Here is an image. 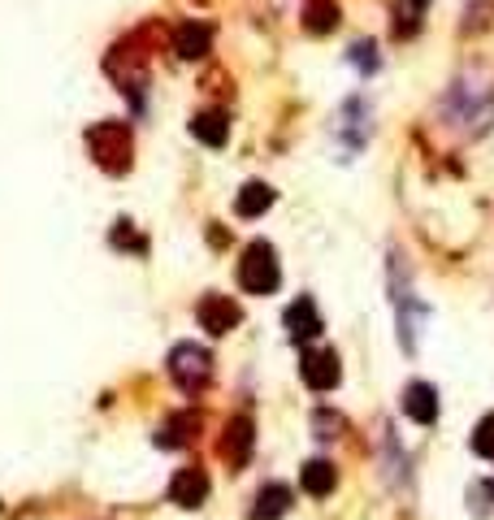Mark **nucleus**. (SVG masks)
<instances>
[{
  "mask_svg": "<svg viewBox=\"0 0 494 520\" xmlns=\"http://www.w3.org/2000/svg\"><path fill=\"white\" fill-rule=\"evenodd\" d=\"M278 282H282L278 252L269 243H252L239 260V286L247 295H269V291H278Z\"/></svg>",
  "mask_w": 494,
  "mask_h": 520,
  "instance_id": "f257e3e1",
  "label": "nucleus"
},
{
  "mask_svg": "<svg viewBox=\"0 0 494 520\" xmlns=\"http://www.w3.org/2000/svg\"><path fill=\"white\" fill-rule=\"evenodd\" d=\"M87 148L109 174H122L130 165V130L122 122H100L87 130Z\"/></svg>",
  "mask_w": 494,
  "mask_h": 520,
  "instance_id": "f03ea898",
  "label": "nucleus"
},
{
  "mask_svg": "<svg viewBox=\"0 0 494 520\" xmlns=\"http://www.w3.org/2000/svg\"><path fill=\"white\" fill-rule=\"evenodd\" d=\"M169 373H174V382L182 390H200L208 377H213V356L195 343H178L169 351Z\"/></svg>",
  "mask_w": 494,
  "mask_h": 520,
  "instance_id": "7ed1b4c3",
  "label": "nucleus"
},
{
  "mask_svg": "<svg viewBox=\"0 0 494 520\" xmlns=\"http://www.w3.org/2000/svg\"><path fill=\"white\" fill-rule=\"evenodd\" d=\"M243 321V312H239V304H234L230 295H204L200 299V325L213 338H221V334H230L234 325Z\"/></svg>",
  "mask_w": 494,
  "mask_h": 520,
  "instance_id": "20e7f679",
  "label": "nucleus"
},
{
  "mask_svg": "<svg viewBox=\"0 0 494 520\" xmlns=\"http://www.w3.org/2000/svg\"><path fill=\"white\" fill-rule=\"evenodd\" d=\"M299 373H304V382H308L312 390H334L338 377H343V369H338V356H334L330 347L308 351V356L299 360Z\"/></svg>",
  "mask_w": 494,
  "mask_h": 520,
  "instance_id": "39448f33",
  "label": "nucleus"
},
{
  "mask_svg": "<svg viewBox=\"0 0 494 520\" xmlns=\"http://www.w3.org/2000/svg\"><path fill=\"white\" fill-rule=\"evenodd\" d=\"M403 416L416 425H434L438 421V390L429 382H412L408 390H403Z\"/></svg>",
  "mask_w": 494,
  "mask_h": 520,
  "instance_id": "423d86ee",
  "label": "nucleus"
},
{
  "mask_svg": "<svg viewBox=\"0 0 494 520\" xmlns=\"http://www.w3.org/2000/svg\"><path fill=\"white\" fill-rule=\"evenodd\" d=\"M252 442H256L252 421H247V416H234V421L226 425V438H221V455L230 460V468H243V464H247V455H252Z\"/></svg>",
  "mask_w": 494,
  "mask_h": 520,
  "instance_id": "0eeeda50",
  "label": "nucleus"
},
{
  "mask_svg": "<svg viewBox=\"0 0 494 520\" xmlns=\"http://www.w3.org/2000/svg\"><path fill=\"white\" fill-rule=\"evenodd\" d=\"M169 499H174L178 507H200L208 499V477L200 473V468H182V473L169 481Z\"/></svg>",
  "mask_w": 494,
  "mask_h": 520,
  "instance_id": "6e6552de",
  "label": "nucleus"
},
{
  "mask_svg": "<svg viewBox=\"0 0 494 520\" xmlns=\"http://www.w3.org/2000/svg\"><path fill=\"white\" fill-rule=\"evenodd\" d=\"M286 330H291L295 343H308V338H317V334H321L317 304H312V299H295V304L286 308Z\"/></svg>",
  "mask_w": 494,
  "mask_h": 520,
  "instance_id": "1a4fd4ad",
  "label": "nucleus"
},
{
  "mask_svg": "<svg viewBox=\"0 0 494 520\" xmlns=\"http://www.w3.org/2000/svg\"><path fill=\"white\" fill-rule=\"evenodd\" d=\"M174 48H178V57H208V48H213V31H208L204 22H182L178 26V35H174Z\"/></svg>",
  "mask_w": 494,
  "mask_h": 520,
  "instance_id": "9d476101",
  "label": "nucleus"
},
{
  "mask_svg": "<svg viewBox=\"0 0 494 520\" xmlns=\"http://www.w3.org/2000/svg\"><path fill=\"white\" fill-rule=\"evenodd\" d=\"M291 512V490L282 486V481H269V486H260L256 494V507H252V520H278Z\"/></svg>",
  "mask_w": 494,
  "mask_h": 520,
  "instance_id": "9b49d317",
  "label": "nucleus"
},
{
  "mask_svg": "<svg viewBox=\"0 0 494 520\" xmlns=\"http://www.w3.org/2000/svg\"><path fill=\"white\" fill-rule=\"evenodd\" d=\"M334 481H338V473H334V464H325V460H312L299 468V486H304L312 499H325V494L334 490Z\"/></svg>",
  "mask_w": 494,
  "mask_h": 520,
  "instance_id": "f8f14e48",
  "label": "nucleus"
},
{
  "mask_svg": "<svg viewBox=\"0 0 494 520\" xmlns=\"http://www.w3.org/2000/svg\"><path fill=\"white\" fill-rule=\"evenodd\" d=\"M191 135L200 143H208V148H221V143L230 139V122L221 113H195L191 117Z\"/></svg>",
  "mask_w": 494,
  "mask_h": 520,
  "instance_id": "ddd939ff",
  "label": "nucleus"
},
{
  "mask_svg": "<svg viewBox=\"0 0 494 520\" xmlns=\"http://www.w3.org/2000/svg\"><path fill=\"white\" fill-rule=\"evenodd\" d=\"M269 204H273L269 182H247V187L239 191V200H234V213H239V217H260Z\"/></svg>",
  "mask_w": 494,
  "mask_h": 520,
  "instance_id": "4468645a",
  "label": "nucleus"
},
{
  "mask_svg": "<svg viewBox=\"0 0 494 520\" xmlns=\"http://www.w3.org/2000/svg\"><path fill=\"white\" fill-rule=\"evenodd\" d=\"M195 429H200V416H191V412L169 416V421L161 425V434H156V447H182Z\"/></svg>",
  "mask_w": 494,
  "mask_h": 520,
  "instance_id": "2eb2a0df",
  "label": "nucleus"
},
{
  "mask_svg": "<svg viewBox=\"0 0 494 520\" xmlns=\"http://www.w3.org/2000/svg\"><path fill=\"white\" fill-rule=\"evenodd\" d=\"M338 22V5L334 0H308V31H330V26Z\"/></svg>",
  "mask_w": 494,
  "mask_h": 520,
  "instance_id": "dca6fc26",
  "label": "nucleus"
},
{
  "mask_svg": "<svg viewBox=\"0 0 494 520\" xmlns=\"http://www.w3.org/2000/svg\"><path fill=\"white\" fill-rule=\"evenodd\" d=\"M473 451L481 455V460H494V412L477 421V429H473Z\"/></svg>",
  "mask_w": 494,
  "mask_h": 520,
  "instance_id": "f3484780",
  "label": "nucleus"
},
{
  "mask_svg": "<svg viewBox=\"0 0 494 520\" xmlns=\"http://www.w3.org/2000/svg\"><path fill=\"white\" fill-rule=\"evenodd\" d=\"M351 61H356V70H360V74H369V70H377L373 44H356V48H351Z\"/></svg>",
  "mask_w": 494,
  "mask_h": 520,
  "instance_id": "a211bd4d",
  "label": "nucleus"
},
{
  "mask_svg": "<svg viewBox=\"0 0 494 520\" xmlns=\"http://www.w3.org/2000/svg\"><path fill=\"white\" fill-rule=\"evenodd\" d=\"M317 429H321L317 438H338V429H343V421H338V416H330V412H317Z\"/></svg>",
  "mask_w": 494,
  "mask_h": 520,
  "instance_id": "6ab92c4d",
  "label": "nucleus"
},
{
  "mask_svg": "<svg viewBox=\"0 0 494 520\" xmlns=\"http://www.w3.org/2000/svg\"><path fill=\"white\" fill-rule=\"evenodd\" d=\"M425 5H429V0H403V5H399V18H403V13H408V31L416 26V18H421V13H425Z\"/></svg>",
  "mask_w": 494,
  "mask_h": 520,
  "instance_id": "aec40b11",
  "label": "nucleus"
}]
</instances>
